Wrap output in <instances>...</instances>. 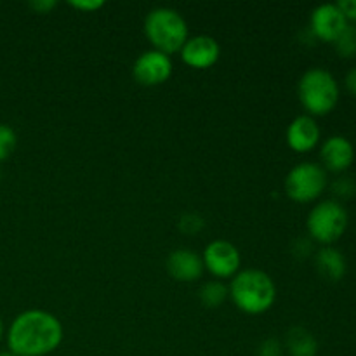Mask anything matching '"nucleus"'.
<instances>
[{"label": "nucleus", "mask_w": 356, "mask_h": 356, "mask_svg": "<svg viewBox=\"0 0 356 356\" xmlns=\"http://www.w3.org/2000/svg\"><path fill=\"white\" fill-rule=\"evenodd\" d=\"M6 337L16 356H47L61 344L63 325L52 313L26 309L13 320Z\"/></svg>", "instance_id": "obj_1"}, {"label": "nucleus", "mask_w": 356, "mask_h": 356, "mask_svg": "<svg viewBox=\"0 0 356 356\" xmlns=\"http://www.w3.org/2000/svg\"><path fill=\"white\" fill-rule=\"evenodd\" d=\"M229 298L240 312L247 315H263L277 301V285L264 271L249 268L238 271L228 287Z\"/></svg>", "instance_id": "obj_2"}, {"label": "nucleus", "mask_w": 356, "mask_h": 356, "mask_svg": "<svg viewBox=\"0 0 356 356\" xmlns=\"http://www.w3.org/2000/svg\"><path fill=\"white\" fill-rule=\"evenodd\" d=\"M339 83L325 68H309L298 83V96L309 117L329 115L339 103Z\"/></svg>", "instance_id": "obj_3"}, {"label": "nucleus", "mask_w": 356, "mask_h": 356, "mask_svg": "<svg viewBox=\"0 0 356 356\" xmlns=\"http://www.w3.org/2000/svg\"><path fill=\"white\" fill-rule=\"evenodd\" d=\"M145 35L155 51L167 56L179 52L190 38L184 17L170 7H156L149 10L145 19Z\"/></svg>", "instance_id": "obj_4"}, {"label": "nucleus", "mask_w": 356, "mask_h": 356, "mask_svg": "<svg viewBox=\"0 0 356 356\" xmlns=\"http://www.w3.org/2000/svg\"><path fill=\"white\" fill-rule=\"evenodd\" d=\"M350 225V216L339 200H323L309 211L306 228L309 236L322 245H332L344 235Z\"/></svg>", "instance_id": "obj_5"}, {"label": "nucleus", "mask_w": 356, "mask_h": 356, "mask_svg": "<svg viewBox=\"0 0 356 356\" xmlns=\"http://www.w3.org/2000/svg\"><path fill=\"white\" fill-rule=\"evenodd\" d=\"M327 183V170L320 163L301 162L289 170L284 188L291 200L298 204H309L320 198V195L325 191Z\"/></svg>", "instance_id": "obj_6"}, {"label": "nucleus", "mask_w": 356, "mask_h": 356, "mask_svg": "<svg viewBox=\"0 0 356 356\" xmlns=\"http://www.w3.org/2000/svg\"><path fill=\"white\" fill-rule=\"evenodd\" d=\"M202 261H204L205 270L216 280H222V278H233L238 273L242 256L238 249L228 240H214L205 247Z\"/></svg>", "instance_id": "obj_7"}, {"label": "nucleus", "mask_w": 356, "mask_h": 356, "mask_svg": "<svg viewBox=\"0 0 356 356\" xmlns=\"http://www.w3.org/2000/svg\"><path fill=\"white\" fill-rule=\"evenodd\" d=\"M132 75L136 82L145 87L162 86L172 75V59L155 49L146 51L134 61Z\"/></svg>", "instance_id": "obj_8"}, {"label": "nucleus", "mask_w": 356, "mask_h": 356, "mask_svg": "<svg viewBox=\"0 0 356 356\" xmlns=\"http://www.w3.org/2000/svg\"><path fill=\"white\" fill-rule=\"evenodd\" d=\"M348 26V19L337 3H322L315 7L309 17V31L322 42H336Z\"/></svg>", "instance_id": "obj_9"}, {"label": "nucleus", "mask_w": 356, "mask_h": 356, "mask_svg": "<svg viewBox=\"0 0 356 356\" xmlns=\"http://www.w3.org/2000/svg\"><path fill=\"white\" fill-rule=\"evenodd\" d=\"M179 52L184 65L195 70H207L219 61L221 47H219L218 40L209 35H195V37L188 38Z\"/></svg>", "instance_id": "obj_10"}, {"label": "nucleus", "mask_w": 356, "mask_h": 356, "mask_svg": "<svg viewBox=\"0 0 356 356\" xmlns=\"http://www.w3.org/2000/svg\"><path fill=\"white\" fill-rule=\"evenodd\" d=\"M322 167L330 172L341 174L351 167L355 160V146L346 136H330L320 148Z\"/></svg>", "instance_id": "obj_11"}, {"label": "nucleus", "mask_w": 356, "mask_h": 356, "mask_svg": "<svg viewBox=\"0 0 356 356\" xmlns=\"http://www.w3.org/2000/svg\"><path fill=\"white\" fill-rule=\"evenodd\" d=\"M320 132L318 124L309 115H299L294 120L289 124L287 127V145L292 152L296 153H308L316 148L320 143Z\"/></svg>", "instance_id": "obj_12"}, {"label": "nucleus", "mask_w": 356, "mask_h": 356, "mask_svg": "<svg viewBox=\"0 0 356 356\" xmlns=\"http://www.w3.org/2000/svg\"><path fill=\"white\" fill-rule=\"evenodd\" d=\"M165 268L174 280L183 282V284L197 282L205 270L202 256H198L197 252L190 249L172 250L167 257Z\"/></svg>", "instance_id": "obj_13"}, {"label": "nucleus", "mask_w": 356, "mask_h": 356, "mask_svg": "<svg viewBox=\"0 0 356 356\" xmlns=\"http://www.w3.org/2000/svg\"><path fill=\"white\" fill-rule=\"evenodd\" d=\"M315 268L322 278L329 282L343 280L348 271L346 257L332 245H323L315 254Z\"/></svg>", "instance_id": "obj_14"}, {"label": "nucleus", "mask_w": 356, "mask_h": 356, "mask_svg": "<svg viewBox=\"0 0 356 356\" xmlns=\"http://www.w3.org/2000/svg\"><path fill=\"white\" fill-rule=\"evenodd\" d=\"M284 350H287L291 356H316L318 341L305 327H292L285 336Z\"/></svg>", "instance_id": "obj_15"}, {"label": "nucleus", "mask_w": 356, "mask_h": 356, "mask_svg": "<svg viewBox=\"0 0 356 356\" xmlns=\"http://www.w3.org/2000/svg\"><path fill=\"white\" fill-rule=\"evenodd\" d=\"M228 298V287H226L221 280L205 282L200 287V292H198V299H200L202 306H205V308L209 309L221 308Z\"/></svg>", "instance_id": "obj_16"}, {"label": "nucleus", "mask_w": 356, "mask_h": 356, "mask_svg": "<svg viewBox=\"0 0 356 356\" xmlns=\"http://www.w3.org/2000/svg\"><path fill=\"white\" fill-rule=\"evenodd\" d=\"M334 47L336 52L341 58H353L356 56V26L355 24L348 23V26L344 28L343 33L336 38L334 42Z\"/></svg>", "instance_id": "obj_17"}, {"label": "nucleus", "mask_w": 356, "mask_h": 356, "mask_svg": "<svg viewBox=\"0 0 356 356\" xmlns=\"http://www.w3.org/2000/svg\"><path fill=\"white\" fill-rule=\"evenodd\" d=\"M17 145V136L13 127L6 124H0V162L9 159L14 153Z\"/></svg>", "instance_id": "obj_18"}, {"label": "nucleus", "mask_w": 356, "mask_h": 356, "mask_svg": "<svg viewBox=\"0 0 356 356\" xmlns=\"http://www.w3.org/2000/svg\"><path fill=\"white\" fill-rule=\"evenodd\" d=\"M332 193L336 195L339 200H346V198H353L356 195V181L351 176H339L330 186Z\"/></svg>", "instance_id": "obj_19"}, {"label": "nucleus", "mask_w": 356, "mask_h": 356, "mask_svg": "<svg viewBox=\"0 0 356 356\" xmlns=\"http://www.w3.org/2000/svg\"><path fill=\"white\" fill-rule=\"evenodd\" d=\"M177 226H179V232H183L184 235H197L204 229L205 221L195 212H188V214L181 216Z\"/></svg>", "instance_id": "obj_20"}, {"label": "nucleus", "mask_w": 356, "mask_h": 356, "mask_svg": "<svg viewBox=\"0 0 356 356\" xmlns=\"http://www.w3.org/2000/svg\"><path fill=\"white\" fill-rule=\"evenodd\" d=\"M257 356H284V344L275 337H270L259 344Z\"/></svg>", "instance_id": "obj_21"}, {"label": "nucleus", "mask_w": 356, "mask_h": 356, "mask_svg": "<svg viewBox=\"0 0 356 356\" xmlns=\"http://www.w3.org/2000/svg\"><path fill=\"white\" fill-rule=\"evenodd\" d=\"M70 6L80 13H96L101 7H104V2L103 0H80V2L73 0V2H70Z\"/></svg>", "instance_id": "obj_22"}, {"label": "nucleus", "mask_w": 356, "mask_h": 356, "mask_svg": "<svg viewBox=\"0 0 356 356\" xmlns=\"http://www.w3.org/2000/svg\"><path fill=\"white\" fill-rule=\"evenodd\" d=\"M337 6L343 10L348 21H356V0H341L337 2Z\"/></svg>", "instance_id": "obj_23"}, {"label": "nucleus", "mask_w": 356, "mask_h": 356, "mask_svg": "<svg viewBox=\"0 0 356 356\" xmlns=\"http://www.w3.org/2000/svg\"><path fill=\"white\" fill-rule=\"evenodd\" d=\"M30 6L35 13L45 14V13H49L51 9H54V7L58 6V2H51V0H38L37 2V0H35V2H31Z\"/></svg>", "instance_id": "obj_24"}, {"label": "nucleus", "mask_w": 356, "mask_h": 356, "mask_svg": "<svg viewBox=\"0 0 356 356\" xmlns=\"http://www.w3.org/2000/svg\"><path fill=\"white\" fill-rule=\"evenodd\" d=\"M344 86H346V89L350 90L351 94L356 96V66L346 73V76H344Z\"/></svg>", "instance_id": "obj_25"}, {"label": "nucleus", "mask_w": 356, "mask_h": 356, "mask_svg": "<svg viewBox=\"0 0 356 356\" xmlns=\"http://www.w3.org/2000/svg\"><path fill=\"white\" fill-rule=\"evenodd\" d=\"M0 356H16L13 353V351H9V350H6V351H0Z\"/></svg>", "instance_id": "obj_26"}, {"label": "nucleus", "mask_w": 356, "mask_h": 356, "mask_svg": "<svg viewBox=\"0 0 356 356\" xmlns=\"http://www.w3.org/2000/svg\"><path fill=\"white\" fill-rule=\"evenodd\" d=\"M2 337H3V323L2 320H0V341H2Z\"/></svg>", "instance_id": "obj_27"}]
</instances>
